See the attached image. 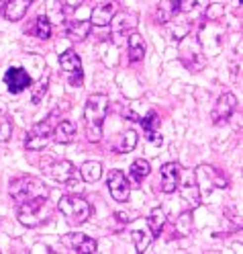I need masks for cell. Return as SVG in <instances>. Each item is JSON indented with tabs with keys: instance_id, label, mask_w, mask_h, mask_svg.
Segmentation results:
<instances>
[{
	"instance_id": "24",
	"label": "cell",
	"mask_w": 243,
	"mask_h": 254,
	"mask_svg": "<svg viewBox=\"0 0 243 254\" xmlns=\"http://www.w3.org/2000/svg\"><path fill=\"white\" fill-rule=\"evenodd\" d=\"M149 172H151L149 162H147V160H143V158H137V160L131 164V168H129V174H131L133 183H137V185L147 179V177H149Z\"/></svg>"
},
{
	"instance_id": "34",
	"label": "cell",
	"mask_w": 243,
	"mask_h": 254,
	"mask_svg": "<svg viewBox=\"0 0 243 254\" xmlns=\"http://www.w3.org/2000/svg\"><path fill=\"white\" fill-rule=\"evenodd\" d=\"M57 2H59L63 12H72V10H76L80 4H82V0H57Z\"/></svg>"
},
{
	"instance_id": "13",
	"label": "cell",
	"mask_w": 243,
	"mask_h": 254,
	"mask_svg": "<svg viewBox=\"0 0 243 254\" xmlns=\"http://www.w3.org/2000/svg\"><path fill=\"white\" fill-rule=\"evenodd\" d=\"M180 177H182V170L176 162H168L161 166V190H164L166 195L174 193L180 185Z\"/></svg>"
},
{
	"instance_id": "6",
	"label": "cell",
	"mask_w": 243,
	"mask_h": 254,
	"mask_svg": "<svg viewBox=\"0 0 243 254\" xmlns=\"http://www.w3.org/2000/svg\"><path fill=\"white\" fill-rule=\"evenodd\" d=\"M55 113V111H53ZM53 113H51V117H53ZM51 117L49 119H45V121H41V123H37L33 129H31L29 133H27V139H25V146H27V150H31V152H39V150H43L47 144H49V139H51V131H53V123H51Z\"/></svg>"
},
{
	"instance_id": "11",
	"label": "cell",
	"mask_w": 243,
	"mask_h": 254,
	"mask_svg": "<svg viewBox=\"0 0 243 254\" xmlns=\"http://www.w3.org/2000/svg\"><path fill=\"white\" fill-rule=\"evenodd\" d=\"M4 82H6L8 92H12V94H21L23 90H27L31 84H33L29 72L23 68H8L4 74Z\"/></svg>"
},
{
	"instance_id": "2",
	"label": "cell",
	"mask_w": 243,
	"mask_h": 254,
	"mask_svg": "<svg viewBox=\"0 0 243 254\" xmlns=\"http://www.w3.org/2000/svg\"><path fill=\"white\" fill-rule=\"evenodd\" d=\"M8 193L17 203H23L29 199H35V197H47L49 195V189L33 177H19V179L10 181Z\"/></svg>"
},
{
	"instance_id": "18",
	"label": "cell",
	"mask_w": 243,
	"mask_h": 254,
	"mask_svg": "<svg viewBox=\"0 0 243 254\" xmlns=\"http://www.w3.org/2000/svg\"><path fill=\"white\" fill-rule=\"evenodd\" d=\"M31 2H33V0H6V4H4V14H6V19L12 21V23L21 21L25 14H27Z\"/></svg>"
},
{
	"instance_id": "10",
	"label": "cell",
	"mask_w": 243,
	"mask_h": 254,
	"mask_svg": "<svg viewBox=\"0 0 243 254\" xmlns=\"http://www.w3.org/2000/svg\"><path fill=\"white\" fill-rule=\"evenodd\" d=\"M235 109H237V97L233 92H225L221 94V97L217 99L215 103V109H213V121L219 125V123H225V121H229L231 115L235 113Z\"/></svg>"
},
{
	"instance_id": "14",
	"label": "cell",
	"mask_w": 243,
	"mask_h": 254,
	"mask_svg": "<svg viewBox=\"0 0 243 254\" xmlns=\"http://www.w3.org/2000/svg\"><path fill=\"white\" fill-rule=\"evenodd\" d=\"M117 10H119V4L112 2V0H110V2H102V4H98L92 10L90 23L96 25V27H106V25H110L112 17L117 14Z\"/></svg>"
},
{
	"instance_id": "23",
	"label": "cell",
	"mask_w": 243,
	"mask_h": 254,
	"mask_svg": "<svg viewBox=\"0 0 243 254\" xmlns=\"http://www.w3.org/2000/svg\"><path fill=\"white\" fill-rule=\"evenodd\" d=\"M80 177H82L84 183H98L102 177V164L94 160L84 162L82 168H80Z\"/></svg>"
},
{
	"instance_id": "16",
	"label": "cell",
	"mask_w": 243,
	"mask_h": 254,
	"mask_svg": "<svg viewBox=\"0 0 243 254\" xmlns=\"http://www.w3.org/2000/svg\"><path fill=\"white\" fill-rule=\"evenodd\" d=\"M141 121V127H143V131H145V137H147L153 146H161V135L157 133V127H159V117L155 111H149L145 117L139 119Z\"/></svg>"
},
{
	"instance_id": "33",
	"label": "cell",
	"mask_w": 243,
	"mask_h": 254,
	"mask_svg": "<svg viewBox=\"0 0 243 254\" xmlns=\"http://www.w3.org/2000/svg\"><path fill=\"white\" fill-rule=\"evenodd\" d=\"M176 230L180 232L182 236H188L192 232V213L190 211H184L180 217L176 221Z\"/></svg>"
},
{
	"instance_id": "30",
	"label": "cell",
	"mask_w": 243,
	"mask_h": 254,
	"mask_svg": "<svg viewBox=\"0 0 243 254\" xmlns=\"http://www.w3.org/2000/svg\"><path fill=\"white\" fill-rule=\"evenodd\" d=\"M35 35L39 39H49L51 37V21L45 17V14H41V17H37L35 21Z\"/></svg>"
},
{
	"instance_id": "38",
	"label": "cell",
	"mask_w": 243,
	"mask_h": 254,
	"mask_svg": "<svg viewBox=\"0 0 243 254\" xmlns=\"http://www.w3.org/2000/svg\"><path fill=\"white\" fill-rule=\"evenodd\" d=\"M4 8V0H0V10H2Z\"/></svg>"
},
{
	"instance_id": "27",
	"label": "cell",
	"mask_w": 243,
	"mask_h": 254,
	"mask_svg": "<svg viewBox=\"0 0 243 254\" xmlns=\"http://www.w3.org/2000/svg\"><path fill=\"white\" fill-rule=\"evenodd\" d=\"M137 146V133L133 129H129L123 133L121 141H119V146H117V152L119 154H129V152H133Z\"/></svg>"
},
{
	"instance_id": "4",
	"label": "cell",
	"mask_w": 243,
	"mask_h": 254,
	"mask_svg": "<svg viewBox=\"0 0 243 254\" xmlns=\"http://www.w3.org/2000/svg\"><path fill=\"white\" fill-rule=\"evenodd\" d=\"M57 209L61 211V215H66L70 224H86L92 209L84 197L80 195H63L57 201Z\"/></svg>"
},
{
	"instance_id": "7",
	"label": "cell",
	"mask_w": 243,
	"mask_h": 254,
	"mask_svg": "<svg viewBox=\"0 0 243 254\" xmlns=\"http://www.w3.org/2000/svg\"><path fill=\"white\" fill-rule=\"evenodd\" d=\"M178 189H180V193L184 197V201L190 205L192 209L200 207V185L196 183V177H194V172H186L184 179L180 177V185H178Z\"/></svg>"
},
{
	"instance_id": "5",
	"label": "cell",
	"mask_w": 243,
	"mask_h": 254,
	"mask_svg": "<svg viewBox=\"0 0 243 254\" xmlns=\"http://www.w3.org/2000/svg\"><path fill=\"white\" fill-rule=\"evenodd\" d=\"M110 101L106 94H92L86 101L84 107V119H86V127H102V121L106 119Z\"/></svg>"
},
{
	"instance_id": "20",
	"label": "cell",
	"mask_w": 243,
	"mask_h": 254,
	"mask_svg": "<svg viewBox=\"0 0 243 254\" xmlns=\"http://www.w3.org/2000/svg\"><path fill=\"white\" fill-rule=\"evenodd\" d=\"M127 50H129V62L131 64H137L143 60L145 56V41L139 33H129V39H127Z\"/></svg>"
},
{
	"instance_id": "22",
	"label": "cell",
	"mask_w": 243,
	"mask_h": 254,
	"mask_svg": "<svg viewBox=\"0 0 243 254\" xmlns=\"http://www.w3.org/2000/svg\"><path fill=\"white\" fill-rule=\"evenodd\" d=\"M59 66H61V70L66 72V74H74V72L82 70V60H80V56L74 50H68L66 54H61Z\"/></svg>"
},
{
	"instance_id": "32",
	"label": "cell",
	"mask_w": 243,
	"mask_h": 254,
	"mask_svg": "<svg viewBox=\"0 0 243 254\" xmlns=\"http://www.w3.org/2000/svg\"><path fill=\"white\" fill-rule=\"evenodd\" d=\"M12 135V121L8 119V115L4 111H0V141H8Z\"/></svg>"
},
{
	"instance_id": "25",
	"label": "cell",
	"mask_w": 243,
	"mask_h": 254,
	"mask_svg": "<svg viewBox=\"0 0 243 254\" xmlns=\"http://www.w3.org/2000/svg\"><path fill=\"white\" fill-rule=\"evenodd\" d=\"M90 29H92V23L90 21H74L68 29V37L72 41H84L90 33Z\"/></svg>"
},
{
	"instance_id": "26",
	"label": "cell",
	"mask_w": 243,
	"mask_h": 254,
	"mask_svg": "<svg viewBox=\"0 0 243 254\" xmlns=\"http://www.w3.org/2000/svg\"><path fill=\"white\" fill-rule=\"evenodd\" d=\"M29 88H31V101H33V105H39L47 94V88H49V76H43L35 86H29Z\"/></svg>"
},
{
	"instance_id": "28",
	"label": "cell",
	"mask_w": 243,
	"mask_h": 254,
	"mask_svg": "<svg viewBox=\"0 0 243 254\" xmlns=\"http://www.w3.org/2000/svg\"><path fill=\"white\" fill-rule=\"evenodd\" d=\"M208 0H180V12L182 14H198L206 8Z\"/></svg>"
},
{
	"instance_id": "19",
	"label": "cell",
	"mask_w": 243,
	"mask_h": 254,
	"mask_svg": "<svg viewBox=\"0 0 243 254\" xmlns=\"http://www.w3.org/2000/svg\"><path fill=\"white\" fill-rule=\"evenodd\" d=\"M76 137V127L72 121H59L55 127H53V131H51V139H55L57 144H72Z\"/></svg>"
},
{
	"instance_id": "36",
	"label": "cell",
	"mask_w": 243,
	"mask_h": 254,
	"mask_svg": "<svg viewBox=\"0 0 243 254\" xmlns=\"http://www.w3.org/2000/svg\"><path fill=\"white\" fill-rule=\"evenodd\" d=\"M31 252H53L49 246H41V244H37V246H33V250Z\"/></svg>"
},
{
	"instance_id": "17",
	"label": "cell",
	"mask_w": 243,
	"mask_h": 254,
	"mask_svg": "<svg viewBox=\"0 0 243 254\" xmlns=\"http://www.w3.org/2000/svg\"><path fill=\"white\" fill-rule=\"evenodd\" d=\"M110 27H112V35L115 37H125L127 33H133V29H135V14H115L110 21Z\"/></svg>"
},
{
	"instance_id": "9",
	"label": "cell",
	"mask_w": 243,
	"mask_h": 254,
	"mask_svg": "<svg viewBox=\"0 0 243 254\" xmlns=\"http://www.w3.org/2000/svg\"><path fill=\"white\" fill-rule=\"evenodd\" d=\"M106 187L110 190V197L119 201V203H125L129 201V195H131V189H129V181L127 177L121 172V170H112L106 179Z\"/></svg>"
},
{
	"instance_id": "35",
	"label": "cell",
	"mask_w": 243,
	"mask_h": 254,
	"mask_svg": "<svg viewBox=\"0 0 243 254\" xmlns=\"http://www.w3.org/2000/svg\"><path fill=\"white\" fill-rule=\"evenodd\" d=\"M68 76H70V84H72V86H82V78H84L82 70L74 72V74H68Z\"/></svg>"
},
{
	"instance_id": "3",
	"label": "cell",
	"mask_w": 243,
	"mask_h": 254,
	"mask_svg": "<svg viewBox=\"0 0 243 254\" xmlns=\"http://www.w3.org/2000/svg\"><path fill=\"white\" fill-rule=\"evenodd\" d=\"M49 217L47 209V197H35L19 203V221L27 228H37Z\"/></svg>"
},
{
	"instance_id": "21",
	"label": "cell",
	"mask_w": 243,
	"mask_h": 254,
	"mask_svg": "<svg viewBox=\"0 0 243 254\" xmlns=\"http://www.w3.org/2000/svg\"><path fill=\"white\" fill-rule=\"evenodd\" d=\"M164 226H166V213H164V209L153 207L149 211V215H147V230H149V234L153 238H157L161 234V230H164Z\"/></svg>"
},
{
	"instance_id": "1",
	"label": "cell",
	"mask_w": 243,
	"mask_h": 254,
	"mask_svg": "<svg viewBox=\"0 0 243 254\" xmlns=\"http://www.w3.org/2000/svg\"><path fill=\"white\" fill-rule=\"evenodd\" d=\"M178 54H180V62L184 64V68L190 72H200L206 66V56L202 41L196 35H186L180 45H178Z\"/></svg>"
},
{
	"instance_id": "8",
	"label": "cell",
	"mask_w": 243,
	"mask_h": 254,
	"mask_svg": "<svg viewBox=\"0 0 243 254\" xmlns=\"http://www.w3.org/2000/svg\"><path fill=\"white\" fill-rule=\"evenodd\" d=\"M43 172L47 174V177H51L53 181L57 183H68L70 179L78 177V172L74 168L72 162L68 160H53V162H43Z\"/></svg>"
},
{
	"instance_id": "29",
	"label": "cell",
	"mask_w": 243,
	"mask_h": 254,
	"mask_svg": "<svg viewBox=\"0 0 243 254\" xmlns=\"http://www.w3.org/2000/svg\"><path fill=\"white\" fill-rule=\"evenodd\" d=\"M131 238H133V242H135V248H137V252H145V250L149 248L151 240H153V236L149 234V230H147V232L133 230V232H131Z\"/></svg>"
},
{
	"instance_id": "12",
	"label": "cell",
	"mask_w": 243,
	"mask_h": 254,
	"mask_svg": "<svg viewBox=\"0 0 243 254\" xmlns=\"http://www.w3.org/2000/svg\"><path fill=\"white\" fill-rule=\"evenodd\" d=\"M63 242H66L72 248V252H76V254H92V252L98 250L96 240L86 234H70V236L63 238Z\"/></svg>"
},
{
	"instance_id": "37",
	"label": "cell",
	"mask_w": 243,
	"mask_h": 254,
	"mask_svg": "<svg viewBox=\"0 0 243 254\" xmlns=\"http://www.w3.org/2000/svg\"><path fill=\"white\" fill-rule=\"evenodd\" d=\"M117 217H119V221H123V224H129V221H133V217L127 215V213H117Z\"/></svg>"
},
{
	"instance_id": "15",
	"label": "cell",
	"mask_w": 243,
	"mask_h": 254,
	"mask_svg": "<svg viewBox=\"0 0 243 254\" xmlns=\"http://www.w3.org/2000/svg\"><path fill=\"white\" fill-rule=\"evenodd\" d=\"M180 12V0H161L153 12V21L157 25H166L170 23L176 14Z\"/></svg>"
},
{
	"instance_id": "31",
	"label": "cell",
	"mask_w": 243,
	"mask_h": 254,
	"mask_svg": "<svg viewBox=\"0 0 243 254\" xmlns=\"http://www.w3.org/2000/svg\"><path fill=\"white\" fill-rule=\"evenodd\" d=\"M204 14H206V21H210V23H217V21H221L223 17H225V8H223V4H219V2H213V4H206V8H204Z\"/></svg>"
}]
</instances>
